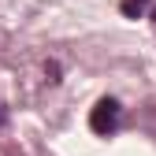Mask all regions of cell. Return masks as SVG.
Here are the masks:
<instances>
[{"label":"cell","mask_w":156,"mask_h":156,"mask_svg":"<svg viewBox=\"0 0 156 156\" xmlns=\"http://www.w3.org/2000/svg\"><path fill=\"white\" fill-rule=\"evenodd\" d=\"M119 123H123V104L115 101V97H101V101L93 104V112H89V130L108 138V134L119 130Z\"/></svg>","instance_id":"6da1fadb"},{"label":"cell","mask_w":156,"mask_h":156,"mask_svg":"<svg viewBox=\"0 0 156 156\" xmlns=\"http://www.w3.org/2000/svg\"><path fill=\"white\" fill-rule=\"evenodd\" d=\"M119 11H123L126 19H141V15L149 11V0H123V4H119Z\"/></svg>","instance_id":"7a4b0ae2"},{"label":"cell","mask_w":156,"mask_h":156,"mask_svg":"<svg viewBox=\"0 0 156 156\" xmlns=\"http://www.w3.org/2000/svg\"><path fill=\"white\" fill-rule=\"evenodd\" d=\"M4 119H8V115H4V108H0V126H4Z\"/></svg>","instance_id":"3957f363"}]
</instances>
